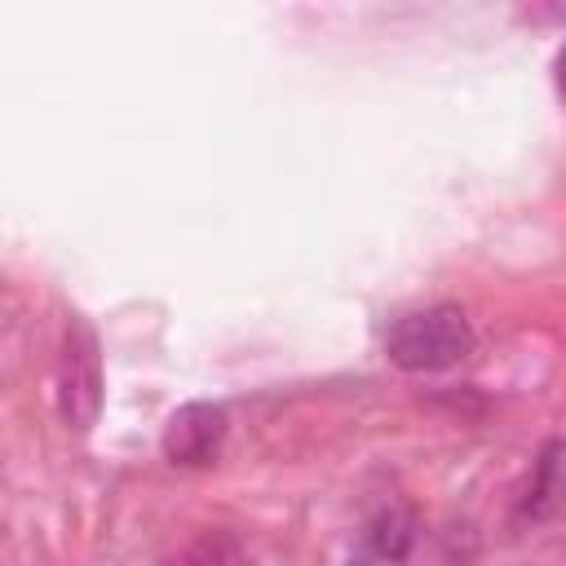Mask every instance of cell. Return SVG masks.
<instances>
[{
    "mask_svg": "<svg viewBox=\"0 0 566 566\" xmlns=\"http://www.w3.org/2000/svg\"><path fill=\"white\" fill-rule=\"evenodd\" d=\"M385 354L394 367L416 376L447 371L473 354V327L455 305H424L394 318V327L385 332Z\"/></svg>",
    "mask_w": 566,
    "mask_h": 566,
    "instance_id": "obj_1",
    "label": "cell"
},
{
    "mask_svg": "<svg viewBox=\"0 0 566 566\" xmlns=\"http://www.w3.org/2000/svg\"><path fill=\"white\" fill-rule=\"evenodd\" d=\"M102 345L97 332L71 314L66 336H62V358H57V411L66 429L88 433L97 411H102Z\"/></svg>",
    "mask_w": 566,
    "mask_h": 566,
    "instance_id": "obj_2",
    "label": "cell"
},
{
    "mask_svg": "<svg viewBox=\"0 0 566 566\" xmlns=\"http://www.w3.org/2000/svg\"><path fill=\"white\" fill-rule=\"evenodd\" d=\"M230 433V416L217 402H186L164 424V455L181 469H203L221 455V442Z\"/></svg>",
    "mask_w": 566,
    "mask_h": 566,
    "instance_id": "obj_3",
    "label": "cell"
},
{
    "mask_svg": "<svg viewBox=\"0 0 566 566\" xmlns=\"http://www.w3.org/2000/svg\"><path fill=\"white\" fill-rule=\"evenodd\" d=\"M367 544L376 548L380 562H398L411 544V517L407 513H380L371 526H367Z\"/></svg>",
    "mask_w": 566,
    "mask_h": 566,
    "instance_id": "obj_4",
    "label": "cell"
},
{
    "mask_svg": "<svg viewBox=\"0 0 566 566\" xmlns=\"http://www.w3.org/2000/svg\"><path fill=\"white\" fill-rule=\"evenodd\" d=\"M168 566H248V557L226 535H208V539L190 544L181 557H172Z\"/></svg>",
    "mask_w": 566,
    "mask_h": 566,
    "instance_id": "obj_5",
    "label": "cell"
},
{
    "mask_svg": "<svg viewBox=\"0 0 566 566\" xmlns=\"http://www.w3.org/2000/svg\"><path fill=\"white\" fill-rule=\"evenodd\" d=\"M553 80H557V93L566 97V44L557 49V62H553Z\"/></svg>",
    "mask_w": 566,
    "mask_h": 566,
    "instance_id": "obj_6",
    "label": "cell"
}]
</instances>
